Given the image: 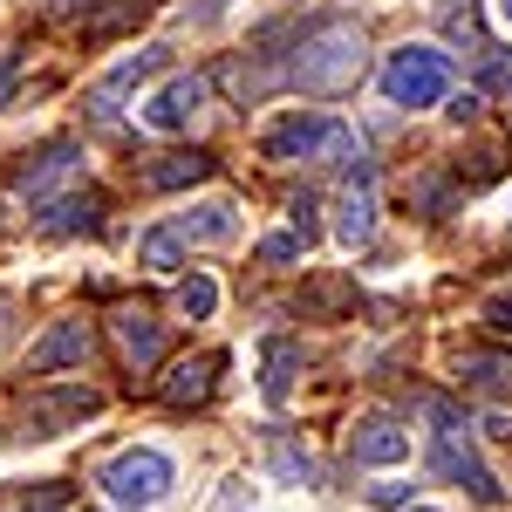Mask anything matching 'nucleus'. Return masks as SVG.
<instances>
[{"instance_id": "obj_4", "label": "nucleus", "mask_w": 512, "mask_h": 512, "mask_svg": "<svg viewBox=\"0 0 512 512\" xmlns=\"http://www.w3.org/2000/svg\"><path fill=\"white\" fill-rule=\"evenodd\" d=\"M444 89H451V55H444V48H424V41L390 48V62H383V96H390L396 110H431V103H444Z\"/></svg>"}, {"instance_id": "obj_8", "label": "nucleus", "mask_w": 512, "mask_h": 512, "mask_svg": "<svg viewBox=\"0 0 512 512\" xmlns=\"http://www.w3.org/2000/svg\"><path fill=\"white\" fill-rule=\"evenodd\" d=\"M349 458L355 465H403L410 458V431L396 417H362L349 437Z\"/></svg>"}, {"instance_id": "obj_27", "label": "nucleus", "mask_w": 512, "mask_h": 512, "mask_svg": "<svg viewBox=\"0 0 512 512\" xmlns=\"http://www.w3.org/2000/svg\"><path fill=\"white\" fill-rule=\"evenodd\" d=\"M512 82V55H492V62H485V89H506Z\"/></svg>"}, {"instance_id": "obj_31", "label": "nucleus", "mask_w": 512, "mask_h": 512, "mask_svg": "<svg viewBox=\"0 0 512 512\" xmlns=\"http://www.w3.org/2000/svg\"><path fill=\"white\" fill-rule=\"evenodd\" d=\"M499 14H506V21H512V0H499Z\"/></svg>"}, {"instance_id": "obj_17", "label": "nucleus", "mask_w": 512, "mask_h": 512, "mask_svg": "<svg viewBox=\"0 0 512 512\" xmlns=\"http://www.w3.org/2000/svg\"><path fill=\"white\" fill-rule=\"evenodd\" d=\"M76 158H82L76 144H48V151H41V158L28 164V171H21L14 185H21V192H28V198H41V192H48V185H55V178H69V171H76Z\"/></svg>"}, {"instance_id": "obj_13", "label": "nucleus", "mask_w": 512, "mask_h": 512, "mask_svg": "<svg viewBox=\"0 0 512 512\" xmlns=\"http://www.w3.org/2000/svg\"><path fill=\"white\" fill-rule=\"evenodd\" d=\"M158 69H164V48H144V55H130V62H117L103 89H89V110H96V117H110V103H117V89H137L144 76H158Z\"/></svg>"}, {"instance_id": "obj_28", "label": "nucleus", "mask_w": 512, "mask_h": 512, "mask_svg": "<svg viewBox=\"0 0 512 512\" xmlns=\"http://www.w3.org/2000/svg\"><path fill=\"white\" fill-rule=\"evenodd\" d=\"M369 499H376V506H403V499H410V485H369Z\"/></svg>"}, {"instance_id": "obj_23", "label": "nucleus", "mask_w": 512, "mask_h": 512, "mask_svg": "<svg viewBox=\"0 0 512 512\" xmlns=\"http://www.w3.org/2000/svg\"><path fill=\"white\" fill-rule=\"evenodd\" d=\"M287 212H294V239L315 246V192H294V198H287Z\"/></svg>"}, {"instance_id": "obj_24", "label": "nucleus", "mask_w": 512, "mask_h": 512, "mask_svg": "<svg viewBox=\"0 0 512 512\" xmlns=\"http://www.w3.org/2000/svg\"><path fill=\"white\" fill-rule=\"evenodd\" d=\"M62 499H69V492H62V485H48V492H35V499H7L0 512H62Z\"/></svg>"}, {"instance_id": "obj_10", "label": "nucleus", "mask_w": 512, "mask_h": 512, "mask_svg": "<svg viewBox=\"0 0 512 512\" xmlns=\"http://www.w3.org/2000/svg\"><path fill=\"white\" fill-rule=\"evenodd\" d=\"M69 362H89V328L82 321H55L28 349V376H48V369H69Z\"/></svg>"}, {"instance_id": "obj_20", "label": "nucleus", "mask_w": 512, "mask_h": 512, "mask_svg": "<svg viewBox=\"0 0 512 512\" xmlns=\"http://www.w3.org/2000/svg\"><path fill=\"white\" fill-rule=\"evenodd\" d=\"M137 260H144L151 274H178V267H185V246L171 239V226H164V233H144V239H137Z\"/></svg>"}, {"instance_id": "obj_9", "label": "nucleus", "mask_w": 512, "mask_h": 512, "mask_svg": "<svg viewBox=\"0 0 512 512\" xmlns=\"http://www.w3.org/2000/svg\"><path fill=\"white\" fill-rule=\"evenodd\" d=\"M96 403H103L96 390H48V396H35V403H28V424H35V431L28 437H55L62 424H82V417H96Z\"/></svg>"}, {"instance_id": "obj_15", "label": "nucleus", "mask_w": 512, "mask_h": 512, "mask_svg": "<svg viewBox=\"0 0 512 512\" xmlns=\"http://www.w3.org/2000/svg\"><path fill=\"white\" fill-rule=\"evenodd\" d=\"M117 342H123V355L137 362V369H151L164 355V335H158V321L144 315V308H123L117 315Z\"/></svg>"}, {"instance_id": "obj_11", "label": "nucleus", "mask_w": 512, "mask_h": 512, "mask_svg": "<svg viewBox=\"0 0 512 512\" xmlns=\"http://www.w3.org/2000/svg\"><path fill=\"white\" fill-rule=\"evenodd\" d=\"M239 233V205H226V198H212V205H192V212H178V226H171V239L185 246H219V239Z\"/></svg>"}, {"instance_id": "obj_7", "label": "nucleus", "mask_w": 512, "mask_h": 512, "mask_svg": "<svg viewBox=\"0 0 512 512\" xmlns=\"http://www.w3.org/2000/svg\"><path fill=\"white\" fill-rule=\"evenodd\" d=\"M205 96H212L205 76H171L137 117H144V130H158V137H178V130H192V117L205 110Z\"/></svg>"}, {"instance_id": "obj_6", "label": "nucleus", "mask_w": 512, "mask_h": 512, "mask_svg": "<svg viewBox=\"0 0 512 512\" xmlns=\"http://www.w3.org/2000/svg\"><path fill=\"white\" fill-rule=\"evenodd\" d=\"M369 233H376V164L355 158L349 185L335 198V239H342V246H369Z\"/></svg>"}, {"instance_id": "obj_2", "label": "nucleus", "mask_w": 512, "mask_h": 512, "mask_svg": "<svg viewBox=\"0 0 512 512\" xmlns=\"http://www.w3.org/2000/svg\"><path fill=\"white\" fill-rule=\"evenodd\" d=\"M260 151L280 164L294 158H315V164H355L362 151H355V130L335 117H315V110H294V117L267 123V137H260Z\"/></svg>"}, {"instance_id": "obj_12", "label": "nucleus", "mask_w": 512, "mask_h": 512, "mask_svg": "<svg viewBox=\"0 0 512 512\" xmlns=\"http://www.w3.org/2000/svg\"><path fill=\"white\" fill-rule=\"evenodd\" d=\"M458 376L478 396H512V349H472L458 362Z\"/></svg>"}, {"instance_id": "obj_5", "label": "nucleus", "mask_w": 512, "mask_h": 512, "mask_svg": "<svg viewBox=\"0 0 512 512\" xmlns=\"http://www.w3.org/2000/svg\"><path fill=\"white\" fill-rule=\"evenodd\" d=\"M96 485H103L110 506H158L164 492L178 485V465H171L164 451H151V444H130V451H117V458L96 472Z\"/></svg>"}, {"instance_id": "obj_19", "label": "nucleus", "mask_w": 512, "mask_h": 512, "mask_svg": "<svg viewBox=\"0 0 512 512\" xmlns=\"http://www.w3.org/2000/svg\"><path fill=\"white\" fill-rule=\"evenodd\" d=\"M294 362H301L294 342H274V349H267V383H260L267 403H287V390H294Z\"/></svg>"}, {"instance_id": "obj_14", "label": "nucleus", "mask_w": 512, "mask_h": 512, "mask_svg": "<svg viewBox=\"0 0 512 512\" xmlns=\"http://www.w3.org/2000/svg\"><path fill=\"white\" fill-rule=\"evenodd\" d=\"M96 226H103V198L96 192H82V198H55V205H48V212H41V233H96Z\"/></svg>"}, {"instance_id": "obj_21", "label": "nucleus", "mask_w": 512, "mask_h": 512, "mask_svg": "<svg viewBox=\"0 0 512 512\" xmlns=\"http://www.w3.org/2000/svg\"><path fill=\"white\" fill-rule=\"evenodd\" d=\"M212 308H219V287H212V280H205V274H192V280H178V315H192V321H205V315H212Z\"/></svg>"}, {"instance_id": "obj_1", "label": "nucleus", "mask_w": 512, "mask_h": 512, "mask_svg": "<svg viewBox=\"0 0 512 512\" xmlns=\"http://www.w3.org/2000/svg\"><path fill=\"white\" fill-rule=\"evenodd\" d=\"M355 76H362V28L342 14L308 21L280 62V82H294L308 96H342V89H355Z\"/></svg>"}, {"instance_id": "obj_25", "label": "nucleus", "mask_w": 512, "mask_h": 512, "mask_svg": "<svg viewBox=\"0 0 512 512\" xmlns=\"http://www.w3.org/2000/svg\"><path fill=\"white\" fill-rule=\"evenodd\" d=\"M301 253H308V239H294V233H274L260 246V260H301Z\"/></svg>"}, {"instance_id": "obj_30", "label": "nucleus", "mask_w": 512, "mask_h": 512, "mask_svg": "<svg viewBox=\"0 0 512 512\" xmlns=\"http://www.w3.org/2000/svg\"><path fill=\"white\" fill-rule=\"evenodd\" d=\"M76 7H89V0H55V14H76Z\"/></svg>"}, {"instance_id": "obj_16", "label": "nucleus", "mask_w": 512, "mask_h": 512, "mask_svg": "<svg viewBox=\"0 0 512 512\" xmlns=\"http://www.w3.org/2000/svg\"><path fill=\"white\" fill-rule=\"evenodd\" d=\"M212 376H219V355H198V362H178L171 376H164V403H205L212 396Z\"/></svg>"}, {"instance_id": "obj_18", "label": "nucleus", "mask_w": 512, "mask_h": 512, "mask_svg": "<svg viewBox=\"0 0 512 512\" xmlns=\"http://www.w3.org/2000/svg\"><path fill=\"white\" fill-rule=\"evenodd\" d=\"M198 178H212V158H205V151H185V158L144 164V185H151V192H178V185H198Z\"/></svg>"}, {"instance_id": "obj_3", "label": "nucleus", "mask_w": 512, "mask_h": 512, "mask_svg": "<svg viewBox=\"0 0 512 512\" xmlns=\"http://www.w3.org/2000/svg\"><path fill=\"white\" fill-rule=\"evenodd\" d=\"M431 410V424H437V451H431V465H437V478H451V485H465L478 506H499V485H492V472H485V458L472 451V424L444 403V396H431L424 403Z\"/></svg>"}, {"instance_id": "obj_26", "label": "nucleus", "mask_w": 512, "mask_h": 512, "mask_svg": "<svg viewBox=\"0 0 512 512\" xmlns=\"http://www.w3.org/2000/svg\"><path fill=\"white\" fill-rule=\"evenodd\" d=\"M485 321H492V328H506V335H512V294H492V301H485Z\"/></svg>"}, {"instance_id": "obj_22", "label": "nucleus", "mask_w": 512, "mask_h": 512, "mask_svg": "<svg viewBox=\"0 0 512 512\" xmlns=\"http://www.w3.org/2000/svg\"><path fill=\"white\" fill-rule=\"evenodd\" d=\"M274 472L294 478V485H315V458H308L301 444H287V437H280V444H274Z\"/></svg>"}, {"instance_id": "obj_29", "label": "nucleus", "mask_w": 512, "mask_h": 512, "mask_svg": "<svg viewBox=\"0 0 512 512\" xmlns=\"http://www.w3.org/2000/svg\"><path fill=\"white\" fill-rule=\"evenodd\" d=\"M14 76H21V62H14V55H0V103L14 96Z\"/></svg>"}, {"instance_id": "obj_32", "label": "nucleus", "mask_w": 512, "mask_h": 512, "mask_svg": "<svg viewBox=\"0 0 512 512\" xmlns=\"http://www.w3.org/2000/svg\"><path fill=\"white\" fill-rule=\"evenodd\" d=\"M417 512H437V506H417Z\"/></svg>"}]
</instances>
